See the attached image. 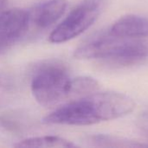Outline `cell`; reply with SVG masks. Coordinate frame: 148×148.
<instances>
[{"instance_id": "6da1fadb", "label": "cell", "mask_w": 148, "mask_h": 148, "mask_svg": "<svg viewBox=\"0 0 148 148\" xmlns=\"http://www.w3.org/2000/svg\"><path fill=\"white\" fill-rule=\"evenodd\" d=\"M135 103L129 96L117 92L93 93L69 102L45 116L48 125L88 126L123 117Z\"/></svg>"}, {"instance_id": "7a4b0ae2", "label": "cell", "mask_w": 148, "mask_h": 148, "mask_svg": "<svg viewBox=\"0 0 148 148\" xmlns=\"http://www.w3.org/2000/svg\"><path fill=\"white\" fill-rule=\"evenodd\" d=\"M74 56L77 59H96L112 65L127 66L147 56L148 44L139 38L114 35L108 29L88 38L75 50Z\"/></svg>"}, {"instance_id": "3957f363", "label": "cell", "mask_w": 148, "mask_h": 148, "mask_svg": "<svg viewBox=\"0 0 148 148\" xmlns=\"http://www.w3.org/2000/svg\"><path fill=\"white\" fill-rule=\"evenodd\" d=\"M70 81L64 65L57 62H45L33 71L31 91L39 104L54 106L69 96Z\"/></svg>"}, {"instance_id": "277c9868", "label": "cell", "mask_w": 148, "mask_h": 148, "mask_svg": "<svg viewBox=\"0 0 148 148\" xmlns=\"http://www.w3.org/2000/svg\"><path fill=\"white\" fill-rule=\"evenodd\" d=\"M101 4L102 0H84L51 32L49 42H65L83 33L98 18Z\"/></svg>"}, {"instance_id": "5b68a950", "label": "cell", "mask_w": 148, "mask_h": 148, "mask_svg": "<svg viewBox=\"0 0 148 148\" xmlns=\"http://www.w3.org/2000/svg\"><path fill=\"white\" fill-rule=\"evenodd\" d=\"M29 13L23 10H4L0 15V55L11 48L27 32Z\"/></svg>"}, {"instance_id": "8992f818", "label": "cell", "mask_w": 148, "mask_h": 148, "mask_svg": "<svg viewBox=\"0 0 148 148\" xmlns=\"http://www.w3.org/2000/svg\"><path fill=\"white\" fill-rule=\"evenodd\" d=\"M67 5L66 0H47L42 2L28 12L29 22L36 28L47 29L63 15Z\"/></svg>"}, {"instance_id": "52a82bcc", "label": "cell", "mask_w": 148, "mask_h": 148, "mask_svg": "<svg viewBox=\"0 0 148 148\" xmlns=\"http://www.w3.org/2000/svg\"><path fill=\"white\" fill-rule=\"evenodd\" d=\"M112 34L129 38H140L148 36V18L127 15L118 19L110 28Z\"/></svg>"}, {"instance_id": "ba28073f", "label": "cell", "mask_w": 148, "mask_h": 148, "mask_svg": "<svg viewBox=\"0 0 148 148\" xmlns=\"http://www.w3.org/2000/svg\"><path fill=\"white\" fill-rule=\"evenodd\" d=\"M85 142L92 147H142L147 145L130 140L125 138L108 134H95L85 138Z\"/></svg>"}, {"instance_id": "9c48e42d", "label": "cell", "mask_w": 148, "mask_h": 148, "mask_svg": "<svg viewBox=\"0 0 148 148\" xmlns=\"http://www.w3.org/2000/svg\"><path fill=\"white\" fill-rule=\"evenodd\" d=\"M16 147H75L71 141L58 136H40L23 140L15 145Z\"/></svg>"}, {"instance_id": "30bf717a", "label": "cell", "mask_w": 148, "mask_h": 148, "mask_svg": "<svg viewBox=\"0 0 148 148\" xmlns=\"http://www.w3.org/2000/svg\"><path fill=\"white\" fill-rule=\"evenodd\" d=\"M99 89V83L89 76H80L71 79L69 84V96H85L96 92Z\"/></svg>"}, {"instance_id": "8fae6325", "label": "cell", "mask_w": 148, "mask_h": 148, "mask_svg": "<svg viewBox=\"0 0 148 148\" xmlns=\"http://www.w3.org/2000/svg\"><path fill=\"white\" fill-rule=\"evenodd\" d=\"M0 88L5 91L14 90L16 88L14 78L10 74L0 72Z\"/></svg>"}, {"instance_id": "7c38bea8", "label": "cell", "mask_w": 148, "mask_h": 148, "mask_svg": "<svg viewBox=\"0 0 148 148\" xmlns=\"http://www.w3.org/2000/svg\"><path fill=\"white\" fill-rule=\"evenodd\" d=\"M138 128L148 137V111L141 114L137 120Z\"/></svg>"}, {"instance_id": "4fadbf2b", "label": "cell", "mask_w": 148, "mask_h": 148, "mask_svg": "<svg viewBox=\"0 0 148 148\" xmlns=\"http://www.w3.org/2000/svg\"><path fill=\"white\" fill-rule=\"evenodd\" d=\"M0 127L11 132H16L20 129L19 126L17 125L16 121H13L12 120H9L5 118H0Z\"/></svg>"}, {"instance_id": "5bb4252c", "label": "cell", "mask_w": 148, "mask_h": 148, "mask_svg": "<svg viewBox=\"0 0 148 148\" xmlns=\"http://www.w3.org/2000/svg\"><path fill=\"white\" fill-rule=\"evenodd\" d=\"M7 5V0H0V15L5 10Z\"/></svg>"}, {"instance_id": "9a60e30c", "label": "cell", "mask_w": 148, "mask_h": 148, "mask_svg": "<svg viewBox=\"0 0 148 148\" xmlns=\"http://www.w3.org/2000/svg\"><path fill=\"white\" fill-rule=\"evenodd\" d=\"M4 105H5V99L2 95H0V108Z\"/></svg>"}]
</instances>
